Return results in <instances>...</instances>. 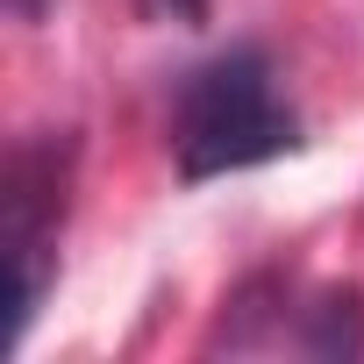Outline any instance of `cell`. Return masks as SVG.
<instances>
[{"mask_svg": "<svg viewBox=\"0 0 364 364\" xmlns=\"http://www.w3.org/2000/svg\"><path fill=\"white\" fill-rule=\"evenodd\" d=\"M150 22H178V29H200L208 22V0H136Z\"/></svg>", "mask_w": 364, "mask_h": 364, "instance_id": "277c9868", "label": "cell"}, {"mask_svg": "<svg viewBox=\"0 0 364 364\" xmlns=\"http://www.w3.org/2000/svg\"><path fill=\"white\" fill-rule=\"evenodd\" d=\"M307 357H357L364 350V314H357V293H321L307 307V328L293 336Z\"/></svg>", "mask_w": 364, "mask_h": 364, "instance_id": "3957f363", "label": "cell"}, {"mask_svg": "<svg viewBox=\"0 0 364 364\" xmlns=\"http://www.w3.org/2000/svg\"><path fill=\"white\" fill-rule=\"evenodd\" d=\"M286 150H300V114L279 100L272 58L257 43H236L208 58L200 72H186V86L171 100V157L186 186L272 164Z\"/></svg>", "mask_w": 364, "mask_h": 364, "instance_id": "6da1fadb", "label": "cell"}, {"mask_svg": "<svg viewBox=\"0 0 364 364\" xmlns=\"http://www.w3.org/2000/svg\"><path fill=\"white\" fill-rule=\"evenodd\" d=\"M65 178H72V143L43 136L8 157V193H0V236H8V272H15V336H29L50 272H58V229H65Z\"/></svg>", "mask_w": 364, "mask_h": 364, "instance_id": "7a4b0ae2", "label": "cell"}]
</instances>
